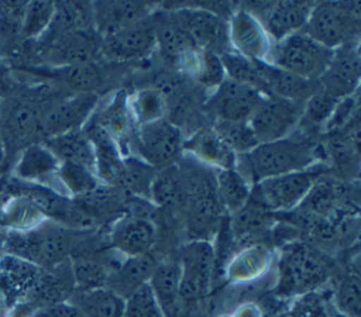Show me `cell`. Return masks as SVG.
I'll return each mask as SVG.
<instances>
[{"mask_svg": "<svg viewBox=\"0 0 361 317\" xmlns=\"http://www.w3.org/2000/svg\"><path fill=\"white\" fill-rule=\"evenodd\" d=\"M71 268L76 290H93L106 287L107 278L116 265L90 252H76L71 256Z\"/></svg>", "mask_w": 361, "mask_h": 317, "instance_id": "35", "label": "cell"}, {"mask_svg": "<svg viewBox=\"0 0 361 317\" xmlns=\"http://www.w3.org/2000/svg\"><path fill=\"white\" fill-rule=\"evenodd\" d=\"M302 101L265 96L247 121L257 142H271L290 137L302 117Z\"/></svg>", "mask_w": 361, "mask_h": 317, "instance_id": "9", "label": "cell"}, {"mask_svg": "<svg viewBox=\"0 0 361 317\" xmlns=\"http://www.w3.org/2000/svg\"><path fill=\"white\" fill-rule=\"evenodd\" d=\"M360 73L358 42L348 44L333 51V56L319 79V86L336 99H343L357 92Z\"/></svg>", "mask_w": 361, "mask_h": 317, "instance_id": "13", "label": "cell"}, {"mask_svg": "<svg viewBox=\"0 0 361 317\" xmlns=\"http://www.w3.org/2000/svg\"><path fill=\"white\" fill-rule=\"evenodd\" d=\"M109 240L111 248L124 258L147 255L157 242V227L145 217H123L111 227Z\"/></svg>", "mask_w": 361, "mask_h": 317, "instance_id": "17", "label": "cell"}, {"mask_svg": "<svg viewBox=\"0 0 361 317\" xmlns=\"http://www.w3.org/2000/svg\"><path fill=\"white\" fill-rule=\"evenodd\" d=\"M34 317H82L80 311L72 302H62L39 309Z\"/></svg>", "mask_w": 361, "mask_h": 317, "instance_id": "53", "label": "cell"}, {"mask_svg": "<svg viewBox=\"0 0 361 317\" xmlns=\"http://www.w3.org/2000/svg\"><path fill=\"white\" fill-rule=\"evenodd\" d=\"M102 38L94 30H80L48 41L47 58L58 68L96 62L100 58Z\"/></svg>", "mask_w": 361, "mask_h": 317, "instance_id": "15", "label": "cell"}, {"mask_svg": "<svg viewBox=\"0 0 361 317\" xmlns=\"http://www.w3.org/2000/svg\"><path fill=\"white\" fill-rule=\"evenodd\" d=\"M317 145L309 139L286 137L282 139L261 142L250 152L237 155L235 169L251 183L262 179L300 172L312 168L317 161Z\"/></svg>", "mask_w": 361, "mask_h": 317, "instance_id": "1", "label": "cell"}, {"mask_svg": "<svg viewBox=\"0 0 361 317\" xmlns=\"http://www.w3.org/2000/svg\"><path fill=\"white\" fill-rule=\"evenodd\" d=\"M94 152V172L100 183L114 185L120 176L124 154L116 139L94 123L85 130Z\"/></svg>", "mask_w": 361, "mask_h": 317, "instance_id": "22", "label": "cell"}, {"mask_svg": "<svg viewBox=\"0 0 361 317\" xmlns=\"http://www.w3.org/2000/svg\"><path fill=\"white\" fill-rule=\"evenodd\" d=\"M148 285L165 317H180L183 302L180 297V268L176 259H165L157 263Z\"/></svg>", "mask_w": 361, "mask_h": 317, "instance_id": "23", "label": "cell"}, {"mask_svg": "<svg viewBox=\"0 0 361 317\" xmlns=\"http://www.w3.org/2000/svg\"><path fill=\"white\" fill-rule=\"evenodd\" d=\"M11 77L8 69L0 62V96L7 94L11 90Z\"/></svg>", "mask_w": 361, "mask_h": 317, "instance_id": "54", "label": "cell"}, {"mask_svg": "<svg viewBox=\"0 0 361 317\" xmlns=\"http://www.w3.org/2000/svg\"><path fill=\"white\" fill-rule=\"evenodd\" d=\"M41 116L28 103L16 104L6 117L7 139L17 142L31 137L35 130H39Z\"/></svg>", "mask_w": 361, "mask_h": 317, "instance_id": "44", "label": "cell"}, {"mask_svg": "<svg viewBox=\"0 0 361 317\" xmlns=\"http://www.w3.org/2000/svg\"><path fill=\"white\" fill-rule=\"evenodd\" d=\"M92 8L93 27L100 38L151 15V7L144 1H94Z\"/></svg>", "mask_w": 361, "mask_h": 317, "instance_id": "19", "label": "cell"}, {"mask_svg": "<svg viewBox=\"0 0 361 317\" xmlns=\"http://www.w3.org/2000/svg\"><path fill=\"white\" fill-rule=\"evenodd\" d=\"M90 123H94L107 131L121 149L124 145L127 147V142L135 130V123L128 107V96L126 92H117L107 106L102 108L99 117Z\"/></svg>", "mask_w": 361, "mask_h": 317, "instance_id": "29", "label": "cell"}, {"mask_svg": "<svg viewBox=\"0 0 361 317\" xmlns=\"http://www.w3.org/2000/svg\"><path fill=\"white\" fill-rule=\"evenodd\" d=\"M155 48V27L149 15L102 38L100 56L113 62H131L147 58Z\"/></svg>", "mask_w": 361, "mask_h": 317, "instance_id": "10", "label": "cell"}, {"mask_svg": "<svg viewBox=\"0 0 361 317\" xmlns=\"http://www.w3.org/2000/svg\"><path fill=\"white\" fill-rule=\"evenodd\" d=\"M56 178L68 194L79 199L87 196L100 186V180L94 170L72 162H59Z\"/></svg>", "mask_w": 361, "mask_h": 317, "instance_id": "41", "label": "cell"}, {"mask_svg": "<svg viewBox=\"0 0 361 317\" xmlns=\"http://www.w3.org/2000/svg\"><path fill=\"white\" fill-rule=\"evenodd\" d=\"M320 175V170L309 168L262 179L252 185L250 199L271 213L292 211L299 207Z\"/></svg>", "mask_w": 361, "mask_h": 317, "instance_id": "7", "label": "cell"}, {"mask_svg": "<svg viewBox=\"0 0 361 317\" xmlns=\"http://www.w3.org/2000/svg\"><path fill=\"white\" fill-rule=\"evenodd\" d=\"M271 254L259 244L241 249L228 263L227 276L233 282H250L261 276L269 266Z\"/></svg>", "mask_w": 361, "mask_h": 317, "instance_id": "36", "label": "cell"}, {"mask_svg": "<svg viewBox=\"0 0 361 317\" xmlns=\"http://www.w3.org/2000/svg\"><path fill=\"white\" fill-rule=\"evenodd\" d=\"M82 317H124V300L107 287L75 290L69 299Z\"/></svg>", "mask_w": 361, "mask_h": 317, "instance_id": "33", "label": "cell"}, {"mask_svg": "<svg viewBox=\"0 0 361 317\" xmlns=\"http://www.w3.org/2000/svg\"><path fill=\"white\" fill-rule=\"evenodd\" d=\"M219 56L227 79L251 86L261 92L264 96H267V87L258 62H252L233 51H226Z\"/></svg>", "mask_w": 361, "mask_h": 317, "instance_id": "40", "label": "cell"}, {"mask_svg": "<svg viewBox=\"0 0 361 317\" xmlns=\"http://www.w3.org/2000/svg\"><path fill=\"white\" fill-rule=\"evenodd\" d=\"M274 221V213L250 199L244 207L230 214L228 228L235 241H244L264 234Z\"/></svg>", "mask_w": 361, "mask_h": 317, "instance_id": "34", "label": "cell"}, {"mask_svg": "<svg viewBox=\"0 0 361 317\" xmlns=\"http://www.w3.org/2000/svg\"><path fill=\"white\" fill-rule=\"evenodd\" d=\"M158 261L151 255L123 258L110 272L106 287L126 300L141 286L149 282V278Z\"/></svg>", "mask_w": 361, "mask_h": 317, "instance_id": "20", "label": "cell"}, {"mask_svg": "<svg viewBox=\"0 0 361 317\" xmlns=\"http://www.w3.org/2000/svg\"><path fill=\"white\" fill-rule=\"evenodd\" d=\"M213 131L235 155H244L258 145L247 121L217 120Z\"/></svg>", "mask_w": 361, "mask_h": 317, "instance_id": "45", "label": "cell"}, {"mask_svg": "<svg viewBox=\"0 0 361 317\" xmlns=\"http://www.w3.org/2000/svg\"><path fill=\"white\" fill-rule=\"evenodd\" d=\"M360 276L355 272L345 273L340 278L336 289V302L340 314L345 317H360L361 307Z\"/></svg>", "mask_w": 361, "mask_h": 317, "instance_id": "48", "label": "cell"}, {"mask_svg": "<svg viewBox=\"0 0 361 317\" xmlns=\"http://www.w3.org/2000/svg\"><path fill=\"white\" fill-rule=\"evenodd\" d=\"M25 1H0V30L4 34H21Z\"/></svg>", "mask_w": 361, "mask_h": 317, "instance_id": "51", "label": "cell"}, {"mask_svg": "<svg viewBox=\"0 0 361 317\" xmlns=\"http://www.w3.org/2000/svg\"><path fill=\"white\" fill-rule=\"evenodd\" d=\"M338 100L340 99H336L319 86V89L305 101L298 127L307 132L316 130L323 131Z\"/></svg>", "mask_w": 361, "mask_h": 317, "instance_id": "42", "label": "cell"}, {"mask_svg": "<svg viewBox=\"0 0 361 317\" xmlns=\"http://www.w3.org/2000/svg\"><path fill=\"white\" fill-rule=\"evenodd\" d=\"M264 97L257 89L226 77L214 89L209 106L217 116V120L248 121Z\"/></svg>", "mask_w": 361, "mask_h": 317, "instance_id": "14", "label": "cell"}, {"mask_svg": "<svg viewBox=\"0 0 361 317\" xmlns=\"http://www.w3.org/2000/svg\"><path fill=\"white\" fill-rule=\"evenodd\" d=\"M0 111H1V104H0Z\"/></svg>", "mask_w": 361, "mask_h": 317, "instance_id": "57", "label": "cell"}, {"mask_svg": "<svg viewBox=\"0 0 361 317\" xmlns=\"http://www.w3.org/2000/svg\"><path fill=\"white\" fill-rule=\"evenodd\" d=\"M97 103L99 94L96 92L75 93L73 96L54 104L44 116H41L39 130L47 138L78 131L90 120Z\"/></svg>", "mask_w": 361, "mask_h": 317, "instance_id": "12", "label": "cell"}, {"mask_svg": "<svg viewBox=\"0 0 361 317\" xmlns=\"http://www.w3.org/2000/svg\"><path fill=\"white\" fill-rule=\"evenodd\" d=\"M197 79L204 86L214 87V89L226 79V72H224L223 63L220 61V56L216 52L203 51L202 69H200Z\"/></svg>", "mask_w": 361, "mask_h": 317, "instance_id": "52", "label": "cell"}, {"mask_svg": "<svg viewBox=\"0 0 361 317\" xmlns=\"http://www.w3.org/2000/svg\"><path fill=\"white\" fill-rule=\"evenodd\" d=\"M80 30H94L92 3L61 1L55 3L52 20L44 35H47V41H52L63 34Z\"/></svg>", "mask_w": 361, "mask_h": 317, "instance_id": "28", "label": "cell"}, {"mask_svg": "<svg viewBox=\"0 0 361 317\" xmlns=\"http://www.w3.org/2000/svg\"><path fill=\"white\" fill-rule=\"evenodd\" d=\"M4 224L11 225L14 231H28L44 223V213L28 199L18 196L14 199L4 214Z\"/></svg>", "mask_w": 361, "mask_h": 317, "instance_id": "46", "label": "cell"}, {"mask_svg": "<svg viewBox=\"0 0 361 317\" xmlns=\"http://www.w3.org/2000/svg\"><path fill=\"white\" fill-rule=\"evenodd\" d=\"M267 96L305 103L317 89L319 80H307L267 62H258Z\"/></svg>", "mask_w": 361, "mask_h": 317, "instance_id": "25", "label": "cell"}, {"mask_svg": "<svg viewBox=\"0 0 361 317\" xmlns=\"http://www.w3.org/2000/svg\"><path fill=\"white\" fill-rule=\"evenodd\" d=\"M251 183L235 169H221L214 173V193L228 214L244 207L251 197Z\"/></svg>", "mask_w": 361, "mask_h": 317, "instance_id": "32", "label": "cell"}, {"mask_svg": "<svg viewBox=\"0 0 361 317\" xmlns=\"http://www.w3.org/2000/svg\"><path fill=\"white\" fill-rule=\"evenodd\" d=\"M151 18L155 27L157 48H159L164 59L169 65L176 66L182 55L186 51L196 46L192 45L188 37L182 32V30L173 21L171 13L151 14Z\"/></svg>", "mask_w": 361, "mask_h": 317, "instance_id": "31", "label": "cell"}, {"mask_svg": "<svg viewBox=\"0 0 361 317\" xmlns=\"http://www.w3.org/2000/svg\"><path fill=\"white\" fill-rule=\"evenodd\" d=\"M227 34L233 52L252 62H269L275 42L255 14L244 8L237 10L230 18Z\"/></svg>", "mask_w": 361, "mask_h": 317, "instance_id": "11", "label": "cell"}, {"mask_svg": "<svg viewBox=\"0 0 361 317\" xmlns=\"http://www.w3.org/2000/svg\"><path fill=\"white\" fill-rule=\"evenodd\" d=\"M149 200L164 209H173L185 201L179 169L176 163L159 168L151 182Z\"/></svg>", "mask_w": 361, "mask_h": 317, "instance_id": "37", "label": "cell"}, {"mask_svg": "<svg viewBox=\"0 0 361 317\" xmlns=\"http://www.w3.org/2000/svg\"><path fill=\"white\" fill-rule=\"evenodd\" d=\"M234 317H261V313L255 306L245 304L235 313Z\"/></svg>", "mask_w": 361, "mask_h": 317, "instance_id": "55", "label": "cell"}, {"mask_svg": "<svg viewBox=\"0 0 361 317\" xmlns=\"http://www.w3.org/2000/svg\"><path fill=\"white\" fill-rule=\"evenodd\" d=\"M59 162H72L94 170L93 145L85 131H71L48 137L44 144Z\"/></svg>", "mask_w": 361, "mask_h": 317, "instance_id": "30", "label": "cell"}, {"mask_svg": "<svg viewBox=\"0 0 361 317\" xmlns=\"http://www.w3.org/2000/svg\"><path fill=\"white\" fill-rule=\"evenodd\" d=\"M75 280L71 261L61 262L39 275L32 286V297L39 309L68 302L75 293Z\"/></svg>", "mask_w": 361, "mask_h": 317, "instance_id": "24", "label": "cell"}, {"mask_svg": "<svg viewBox=\"0 0 361 317\" xmlns=\"http://www.w3.org/2000/svg\"><path fill=\"white\" fill-rule=\"evenodd\" d=\"M358 1H327L313 6L303 31L323 46L334 51L358 42L360 35Z\"/></svg>", "mask_w": 361, "mask_h": 317, "instance_id": "3", "label": "cell"}, {"mask_svg": "<svg viewBox=\"0 0 361 317\" xmlns=\"http://www.w3.org/2000/svg\"><path fill=\"white\" fill-rule=\"evenodd\" d=\"M78 245L75 230L56 221H44L28 231H11L4 238V248L13 256L45 269L68 261Z\"/></svg>", "mask_w": 361, "mask_h": 317, "instance_id": "2", "label": "cell"}, {"mask_svg": "<svg viewBox=\"0 0 361 317\" xmlns=\"http://www.w3.org/2000/svg\"><path fill=\"white\" fill-rule=\"evenodd\" d=\"M180 268V297L183 306L203 299L212 285L216 248L209 241H188L176 258Z\"/></svg>", "mask_w": 361, "mask_h": 317, "instance_id": "8", "label": "cell"}, {"mask_svg": "<svg viewBox=\"0 0 361 317\" xmlns=\"http://www.w3.org/2000/svg\"><path fill=\"white\" fill-rule=\"evenodd\" d=\"M55 10L52 1H30L25 6L21 35L24 38H37L47 31Z\"/></svg>", "mask_w": 361, "mask_h": 317, "instance_id": "47", "label": "cell"}, {"mask_svg": "<svg viewBox=\"0 0 361 317\" xmlns=\"http://www.w3.org/2000/svg\"><path fill=\"white\" fill-rule=\"evenodd\" d=\"M224 210L216 193L202 194L185 203V228L189 241H209L221 227Z\"/></svg>", "mask_w": 361, "mask_h": 317, "instance_id": "18", "label": "cell"}, {"mask_svg": "<svg viewBox=\"0 0 361 317\" xmlns=\"http://www.w3.org/2000/svg\"><path fill=\"white\" fill-rule=\"evenodd\" d=\"M128 107L137 127L165 118L168 106L166 97L161 90L148 87L128 96Z\"/></svg>", "mask_w": 361, "mask_h": 317, "instance_id": "38", "label": "cell"}, {"mask_svg": "<svg viewBox=\"0 0 361 317\" xmlns=\"http://www.w3.org/2000/svg\"><path fill=\"white\" fill-rule=\"evenodd\" d=\"M183 142L180 128L165 117L137 125L126 148L131 151V156L157 169L173 163L183 149Z\"/></svg>", "mask_w": 361, "mask_h": 317, "instance_id": "6", "label": "cell"}, {"mask_svg": "<svg viewBox=\"0 0 361 317\" xmlns=\"http://www.w3.org/2000/svg\"><path fill=\"white\" fill-rule=\"evenodd\" d=\"M358 120V96L357 92L351 96L343 97L337 101L330 118L327 120L323 131L326 134H336Z\"/></svg>", "mask_w": 361, "mask_h": 317, "instance_id": "50", "label": "cell"}, {"mask_svg": "<svg viewBox=\"0 0 361 317\" xmlns=\"http://www.w3.org/2000/svg\"><path fill=\"white\" fill-rule=\"evenodd\" d=\"M155 168L147 165L135 156H124L123 169L114 185L133 193L134 196L149 199L151 182L155 175Z\"/></svg>", "mask_w": 361, "mask_h": 317, "instance_id": "39", "label": "cell"}, {"mask_svg": "<svg viewBox=\"0 0 361 317\" xmlns=\"http://www.w3.org/2000/svg\"><path fill=\"white\" fill-rule=\"evenodd\" d=\"M183 149L196 162L217 170L235 168L237 155L212 130H203L183 142Z\"/></svg>", "mask_w": 361, "mask_h": 317, "instance_id": "26", "label": "cell"}, {"mask_svg": "<svg viewBox=\"0 0 361 317\" xmlns=\"http://www.w3.org/2000/svg\"><path fill=\"white\" fill-rule=\"evenodd\" d=\"M103 69L96 62L56 69V79L76 93H94V89L103 82Z\"/></svg>", "mask_w": 361, "mask_h": 317, "instance_id": "43", "label": "cell"}, {"mask_svg": "<svg viewBox=\"0 0 361 317\" xmlns=\"http://www.w3.org/2000/svg\"><path fill=\"white\" fill-rule=\"evenodd\" d=\"M124 317H165L148 283L124 300Z\"/></svg>", "mask_w": 361, "mask_h": 317, "instance_id": "49", "label": "cell"}, {"mask_svg": "<svg viewBox=\"0 0 361 317\" xmlns=\"http://www.w3.org/2000/svg\"><path fill=\"white\" fill-rule=\"evenodd\" d=\"M313 6L309 1H276L269 6L261 23L272 41L279 42L303 30Z\"/></svg>", "mask_w": 361, "mask_h": 317, "instance_id": "21", "label": "cell"}, {"mask_svg": "<svg viewBox=\"0 0 361 317\" xmlns=\"http://www.w3.org/2000/svg\"><path fill=\"white\" fill-rule=\"evenodd\" d=\"M58 168L59 161L55 155L45 145L34 144L23 151L16 165V173L23 182L47 186L51 179L56 178Z\"/></svg>", "mask_w": 361, "mask_h": 317, "instance_id": "27", "label": "cell"}, {"mask_svg": "<svg viewBox=\"0 0 361 317\" xmlns=\"http://www.w3.org/2000/svg\"><path fill=\"white\" fill-rule=\"evenodd\" d=\"M331 56V49L319 44L302 30L275 42L268 63L303 79L319 80Z\"/></svg>", "mask_w": 361, "mask_h": 317, "instance_id": "5", "label": "cell"}, {"mask_svg": "<svg viewBox=\"0 0 361 317\" xmlns=\"http://www.w3.org/2000/svg\"><path fill=\"white\" fill-rule=\"evenodd\" d=\"M169 13L193 46L214 52V46L224 35V24L216 13L199 7H185Z\"/></svg>", "mask_w": 361, "mask_h": 317, "instance_id": "16", "label": "cell"}, {"mask_svg": "<svg viewBox=\"0 0 361 317\" xmlns=\"http://www.w3.org/2000/svg\"><path fill=\"white\" fill-rule=\"evenodd\" d=\"M3 159H4V145H3L1 138H0V166L3 163Z\"/></svg>", "mask_w": 361, "mask_h": 317, "instance_id": "56", "label": "cell"}, {"mask_svg": "<svg viewBox=\"0 0 361 317\" xmlns=\"http://www.w3.org/2000/svg\"><path fill=\"white\" fill-rule=\"evenodd\" d=\"M330 272V263L313 245L296 242L285 248L279 261V294H298L322 285Z\"/></svg>", "mask_w": 361, "mask_h": 317, "instance_id": "4", "label": "cell"}]
</instances>
